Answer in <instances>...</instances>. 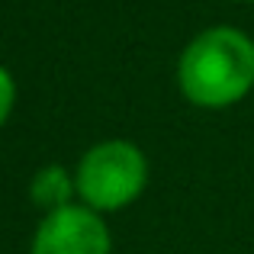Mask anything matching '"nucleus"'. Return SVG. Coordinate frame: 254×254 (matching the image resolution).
<instances>
[{
  "label": "nucleus",
  "instance_id": "f257e3e1",
  "mask_svg": "<svg viewBox=\"0 0 254 254\" xmlns=\"http://www.w3.org/2000/svg\"><path fill=\"white\" fill-rule=\"evenodd\" d=\"M174 77L190 106L206 113L232 110L254 93V39L229 23L206 26L180 49Z\"/></svg>",
  "mask_w": 254,
  "mask_h": 254
},
{
  "label": "nucleus",
  "instance_id": "f03ea898",
  "mask_svg": "<svg viewBox=\"0 0 254 254\" xmlns=\"http://www.w3.org/2000/svg\"><path fill=\"white\" fill-rule=\"evenodd\" d=\"M151 180V161L132 138H100L74 161L77 203L100 216H116L142 199Z\"/></svg>",
  "mask_w": 254,
  "mask_h": 254
},
{
  "label": "nucleus",
  "instance_id": "7ed1b4c3",
  "mask_svg": "<svg viewBox=\"0 0 254 254\" xmlns=\"http://www.w3.org/2000/svg\"><path fill=\"white\" fill-rule=\"evenodd\" d=\"M29 254H113L110 219L84 203L39 216L29 238Z\"/></svg>",
  "mask_w": 254,
  "mask_h": 254
},
{
  "label": "nucleus",
  "instance_id": "20e7f679",
  "mask_svg": "<svg viewBox=\"0 0 254 254\" xmlns=\"http://www.w3.org/2000/svg\"><path fill=\"white\" fill-rule=\"evenodd\" d=\"M29 203L39 209V216H49L55 209L77 203V184H74V168L68 164H42L29 177Z\"/></svg>",
  "mask_w": 254,
  "mask_h": 254
},
{
  "label": "nucleus",
  "instance_id": "39448f33",
  "mask_svg": "<svg viewBox=\"0 0 254 254\" xmlns=\"http://www.w3.org/2000/svg\"><path fill=\"white\" fill-rule=\"evenodd\" d=\"M16 97H19V87H16V77L6 64H0V129L10 123L13 110H16Z\"/></svg>",
  "mask_w": 254,
  "mask_h": 254
},
{
  "label": "nucleus",
  "instance_id": "423d86ee",
  "mask_svg": "<svg viewBox=\"0 0 254 254\" xmlns=\"http://www.w3.org/2000/svg\"><path fill=\"white\" fill-rule=\"evenodd\" d=\"M232 3H254V0H232Z\"/></svg>",
  "mask_w": 254,
  "mask_h": 254
}]
</instances>
